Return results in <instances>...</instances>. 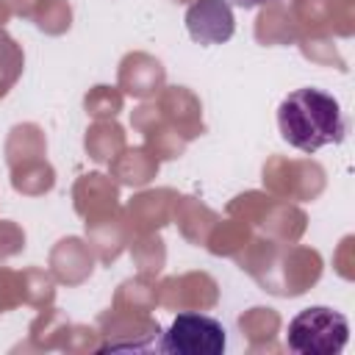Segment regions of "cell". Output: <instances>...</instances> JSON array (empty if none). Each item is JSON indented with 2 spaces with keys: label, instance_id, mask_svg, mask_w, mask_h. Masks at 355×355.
I'll use <instances>...</instances> for the list:
<instances>
[{
  "label": "cell",
  "instance_id": "obj_5",
  "mask_svg": "<svg viewBox=\"0 0 355 355\" xmlns=\"http://www.w3.org/2000/svg\"><path fill=\"white\" fill-rule=\"evenodd\" d=\"M227 6H236V8H258V6H266L272 0H225Z\"/></svg>",
  "mask_w": 355,
  "mask_h": 355
},
{
  "label": "cell",
  "instance_id": "obj_1",
  "mask_svg": "<svg viewBox=\"0 0 355 355\" xmlns=\"http://www.w3.org/2000/svg\"><path fill=\"white\" fill-rule=\"evenodd\" d=\"M277 128L283 141L300 153H316L327 144H341L347 122L333 94L302 86L283 97L277 108Z\"/></svg>",
  "mask_w": 355,
  "mask_h": 355
},
{
  "label": "cell",
  "instance_id": "obj_4",
  "mask_svg": "<svg viewBox=\"0 0 355 355\" xmlns=\"http://www.w3.org/2000/svg\"><path fill=\"white\" fill-rule=\"evenodd\" d=\"M186 28L200 44H219L233 33V14L225 0H200L186 11Z\"/></svg>",
  "mask_w": 355,
  "mask_h": 355
},
{
  "label": "cell",
  "instance_id": "obj_2",
  "mask_svg": "<svg viewBox=\"0 0 355 355\" xmlns=\"http://www.w3.org/2000/svg\"><path fill=\"white\" fill-rule=\"evenodd\" d=\"M349 341V322L327 305L302 308L286 330V347L297 355H338Z\"/></svg>",
  "mask_w": 355,
  "mask_h": 355
},
{
  "label": "cell",
  "instance_id": "obj_3",
  "mask_svg": "<svg viewBox=\"0 0 355 355\" xmlns=\"http://www.w3.org/2000/svg\"><path fill=\"white\" fill-rule=\"evenodd\" d=\"M227 336L219 319L205 313H178L161 338V352L166 355H222Z\"/></svg>",
  "mask_w": 355,
  "mask_h": 355
}]
</instances>
